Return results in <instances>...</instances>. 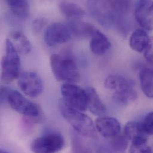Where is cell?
Instances as JSON below:
<instances>
[{"label":"cell","mask_w":153,"mask_h":153,"mask_svg":"<svg viewBox=\"0 0 153 153\" xmlns=\"http://www.w3.org/2000/svg\"><path fill=\"white\" fill-rule=\"evenodd\" d=\"M88 5L92 16L102 26L111 27L116 25L123 30V20L128 12L120 1H89Z\"/></svg>","instance_id":"cell-1"},{"label":"cell","mask_w":153,"mask_h":153,"mask_svg":"<svg viewBox=\"0 0 153 153\" xmlns=\"http://www.w3.org/2000/svg\"><path fill=\"white\" fill-rule=\"evenodd\" d=\"M59 108L63 117L79 135L89 138H97L95 126L89 116L71 107L63 99L59 101Z\"/></svg>","instance_id":"cell-2"},{"label":"cell","mask_w":153,"mask_h":153,"mask_svg":"<svg viewBox=\"0 0 153 153\" xmlns=\"http://www.w3.org/2000/svg\"><path fill=\"white\" fill-rule=\"evenodd\" d=\"M50 66L56 79L65 83H74L79 81L80 75L74 57L70 54H53Z\"/></svg>","instance_id":"cell-3"},{"label":"cell","mask_w":153,"mask_h":153,"mask_svg":"<svg viewBox=\"0 0 153 153\" xmlns=\"http://www.w3.org/2000/svg\"><path fill=\"white\" fill-rule=\"evenodd\" d=\"M7 102L12 109L33 123H38L44 120V116L39 106L29 100L17 91L10 89Z\"/></svg>","instance_id":"cell-4"},{"label":"cell","mask_w":153,"mask_h":153,"mask_svg":"<svg viewBox=\"0 0 153 153\" xmlns=\"http://www.w3.org/2000/svg\"><path fill=\"white\" fill-rule=\"evenodd\" d=\"M19 54L9 39L5 42V54L1 60V80L10 83L20 76V59Z\"/></svg>","instance_id":"cell-5"},{"label":"cell","mask_w":153,"mask_h":153,"mask_svg":"<svg viewBox=\"0 0 153 153\" xmlns=\"http://www.w3.org/2000/svg\"><path fill=\"white\" fill-rule=\"evenodd\" d=\"M65 146V141L62 134L50 132L33 140L30 149L33 153H57L62 150Z\"/></svg>","instance_id":"cell-6"},{"label":"cell","mask_w":153,"mask_h":153,"mask_svg":"<svg viewBox=\"0 0 153 153\" xmlns=\"http://www.w3.org/2000/svg\"><path fill=\"white\" fill-rule=\"evenodd\" d=\"M63 101L71 107L84 111L88 108L87 95L85 89L74 83H63L61 86Z\"/></svg>","instance_id":"cell-7"},{"label":"cell","mask_w":153,"mask_h":153,"mask_svg":"<svg viewBox=\"0 0 153 153\" xmlns=\"http://www.w3.org/2000/svg\"><path fill=\"white\" fill-rule=\"evenodd\" d=\"M17 84L21 91L31 98L39 96L44 89L42 80L34 72H25L18 77Z\"/></svg>","instance_id":"cell-8"},{"label":"cell","mask_w":153,"mask_h":153,"mask_svg":"<svg viewBox=\"0 0 153 153\" xmlns=\"http://www.w3.org/2000/svg\"><path fill=\"white\" fill-rule=\"evenodd\" d=\"M72 32L68 25L56 22L49 25L44 32V41L50 47L68 42L72 38Z\"/></svg>","instance_id":"cell-9"},{"label":"cell","mask_w":153,"mask_h":153,"mask_svg":"<svg viewBox=\"0 0 153 153\" xmlns=\"http://www.w3.org/2000/svg\"><path fill=\"white\" fill-rule=\"evenodd\" d=\"M135 18L145 30H153V1H138L136 2L134 9Z\"/></svg>","instance_id":"cell-10"},{"label":"cell","mask_w":153,"mask_h":153,"mask_svg":"<svg viewBox=\"0 0 153 153\" xmlns=\"http://www.w3.org/2000/svg\"><path fill=\"white\" fill-rule=\"evenodd\" d=\"M98 132L104 138H113L121 131V125L118 120L113 117L100 116L95 121Z\"/></svg>","instance_id":"cell-11"},{"label":"cell","mask_w":153,"mask_h":153,"mask_svg":"<svg viewBox=\"0 0 153 153\" xmlns=\"http://www.w3.org/2000/svg\"><path fill=\"white\" fill-rule=\"evenodd\" d=\"M104 86L108 90L116 93L134 88L135 83L132 80L126 77L112 74L105 78Z\"/></svg>","instance_id":"cell-12"},{"label":"cell","mask_w":153,"mask_h":153,"mask_svg":"<svg viewBox=\"0 0 153 153\" xmlns=\"http://www.w3.org/2000/svg\"><path fill=\"white\" fill-rule=\"evenodd\" d=\"M124 134L132 143L147 142L149 135L145 131L142 122L131 121L128 122L124 129Z\"/></svg>","instance_id":"cell-13"},{"label":"cell","mask_w":153,"mask_h":153,"mask_svg":"<svg viewBox=\"0 0 153 153\" xmlns=\"http://www.w3.org/2000/svg\"><path fill=\"white\" fill-rule=\"evenodd\" d=\"M85 91L87 95V105L89 111L95 116H102L106 113L107 108L97 91L92 87H88Z\"/></svg>","instance_id":"cell-14"},{"label":"cell","mask_w":153,"mask_h":153,"mask_svg":"<svg viewBox=\"0 0 153 153\" xmlns=\"http://www.w3.org/2000/svg\"><path fill=\"white\" fill-rule=\"evenodd\" d=\"M89 46L94 54L101 56L110 48L111 42L103 33L97 29L91 38Z\"/></svg>","instance_id":"cell-15"},{"label":"cell","mask_w":153,"mask_h":153,"mask_svg":"<svg viewBox=\"0 0 153 153\" xmlns=\"http://www.w3.org/2000/svg\"><path fill=\"white\" fill-rule=\"evenodd\" d=\"M68 26L72 34L79 38H91L97 30L91 24L81 22L80 20H70Z\"/></svg>","instance_id":"cell-16"},{"label":"cell","mask_w":153,"mask_h":153,"mask_svg":"<svg viewBox=\"0 0 153 153\" xmlns=\"http://www.w3.org/2000/svg\"><path fill=\"white\" fill-rule=\"evenodd\" d=\"M150 37L143 29H137L133 32L129 38L130 47L135 51L143 53L147 48Z\"/></svg>","instance_id":"cell-17"},{"label":"cell","mask_w":153,"mask_h":153,"mask_svg":"<svg viewBox=\"0 0 153 153\" xmlns=\"http://www.w3.org/2000/svg\"><path fill=\"white\" fill-rule=\"evenodd\" d=\"M59 7L61 13L70 20H80L85 15V10L74 2L60 1Z\"/></svg>","instance_id":"cell-18"},{"label":"cell","mask_w":153,"mask_h":153,"mask_svg":"<svg viewBox=\"0 0 153 153\" xmlns=\"http://www.w3.org/2000/svg\"><path fill=\"white\" fill-rule=\"evenodd\" d=\"M9 39L19 54L25 55L30 52L32 50L31 44L26 35L22 32L14 31L12 32Z\"/></svg>","instance_id":"cell-19"},{"label":"cell","mask_w":153,"mask_h":153,"mask_svg":"<svg viewBox=\"0 0 153 153\" xmlns=\"http://www.w3.org/2000/svg\"><path fill=\"white\" fill-rule=\"evenodd\" d=\"M140 80L143 93L153 98V68H144L140 72Z\"/></svg>","instance_id":"cell-20"},{"label":"cell","mask_w":153,"mask_h":153,"mask_svg":"<svg viewBox=\"0 0 153 153\" xmlns=\"http://www.w3.org/2000/svg\"><path fill=\"white\" fill-rule=\"evenodd\" d=\"M8 4L13 14L22 19H26L29 14V4L27 1L7 0Z\"/></svg>","instance_id":"cell-21"},{"label":"cell","mask_w":153,"mask_h":153,"mask_svg":"<svg viewBox=\"0 0 153 153\" xmlns=\"http://www.w3.org/2000/svg\"><path fill=\"white\" fill-rule=\"evenodd\" d=\"M113 98L120 105H128L137 100L138 94L134 88L122 92L113 93Z\"/></svg>","instance_id":"cell-22"},{"label":"cell","mask_w":153,"mask_h":153,"mask_svg":"<svg viewBox=\"0 0 153 153\" xmlns=\"http://www.w3.org/2000/svg\"><path fill=\"white\" fill-rule=\"evenodd\" d=\"M129 146V140L125 134H119L110 142L111 150L116 153H125Z\"/></svg>","instance_id":"cell-23"},{"label":"cell","mask_w":153,"mask_h":153,"mask_svg":"<svg viewBox=\"0 0 153 153\" xmlns=\"http://www.w3.org/2000/svg\"><path fill=\"white\" fill-rule=\"evenodd\" d=\"M72 149L73 153H92L76 132L72 135Z\"/></svg>","instance_id":"cell-24"},{"label":"cell","mask_w":153,"mask_h":153,"mask_svg":"<svg viewBox=\"0 0 153 153\" xmlns=\"http://www.w3.org/2000/svg\"><path fill=\"white\" fill-rule=\"evenodd\" d=\"M129 153H153V150L152 147L148 145L147 142L132 143Z\"/></svg>","instance_id":"cell-25"},{"label":"cell","mask_w":153,"mask_h":153,"mask_svg":"<svg viewBox=\"0 0 153 153\" xmlns=\"http://www.w3.org/2000/svg\"><path fill=\"white\" fill-rule=\"evenodd\" d=\"M142 124L148 135H153V112H150L146 116Z\"/></svg>","instance_id":"cell-26"},{"label":"cell","mask_w":153,"mask_h":153,"mask_svg":"<svg viewBox=\"0 0 153 153\" xmlns=\"http://www.w3.org/2000/svg\"><path fill=\"white\" fill-rule=\"evenodd\" d=\"M47 23V20L43 17H38L32 22V29L35 33H39Z\"/></svg>","instance_id":"cell-27"},{"label":"cell","mask_w":153,"mask_h":153,"mask_svg":"<svg viewBox=\"0 0 153 153\" xmlns=\"http://www.w3.org/2000/svg\"><path fill=\"white\" fill-rule=\"evenodd\" d=\"M144 54L146 61L153 65V37H150L149 43L144 51Z\"/></svg>","instance_id":"cell-28"},{"label":"cell","mask_w":153,"mask_h":153,"mask_svg":"<svg viewBox=\"0 0 153 153\" xmlns=\"http://www.w3.org/2000/svg\"><path fill=\"white\" fill-rule=\"evenodd\" d=\"M11 89L5 87V86H1V103L2 104L4 102L7 101V97L9 94V92Z\"/></svg>","instance_id":"cell-29"},{"label":"cell","mask_w":153,"mask_h":153,"mask_svg":"<svg viewBox=\"0 0 153 153\" xmlns=\"http://www.w3.org/2000/svg\"><path fill=\"white\" fill-rule=\"evenodd\" d=\"M0 153H9L8 152H7V151H5V150H1V152Z\"/></svg>","instance_id":"cell-30"}]
</instances>
